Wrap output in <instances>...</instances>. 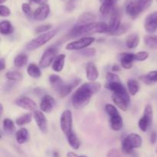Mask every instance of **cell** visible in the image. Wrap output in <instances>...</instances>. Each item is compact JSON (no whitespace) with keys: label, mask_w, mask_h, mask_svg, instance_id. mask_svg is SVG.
<instances>
[{"label":"cell","mask_w":157,"mask_h":157,"mask_svg":"<svg viewBox=\"0 0 157 157\" xmlns=\"http://www.w3.org/2000/svg\"><path fill=\"white\" fill-rule=\"evenodd\" d=\"M72 125H73V116H72V112L70 110L67 109L64 110L61 113L60 117V126L62 130L63 133L67 137L70 135L73 130H72Z\"/></svg>","instance_id":"cell-6"},{"label":"cell","mask_w":157,"mask_h":157,"mask_svg":"<svg viewBox=\"0 0 157 157\" xmlns=\"http://www.w3.org/2000/svg\"><path fill=\"white\" fill-rule=\"evenodd\" d=\"M112 100L115 103V105H117V106L122 109L123 111H127L130 103V98L128 92L125 94L113 93Z\"/></svg>","instance_id":"cell-11"},{"label":"cell","mask_w":157,"mask_h":157,"mask_svg":"<svg viewBox=\"0 0 157 157\" xmlns=\"http://www.w3.org/2000/svg\"><path fill=\"white\" fill-rule=\"evenodd\" d=\"M95 38L92 36H84L82 38H80L79 39L76 41L71 42L68 43L66 46V49L67 50H73V51H78L82 50V49H86L88 46H90L92 43L94 42Z\"/></svg>","instance_id":"cell-7"},{"label":"cell","mask_w":157,"mask_h":157,"mask_svg":"<svg viewBox=\"0 0 157 157\" xmlns=\"http://www.w3.org/2000/svg\"><path fill=\"white\" fill-rule=\"evenodd\" d=\"M127 87H128V91L130 95H135L140 89V86L138 82L134 78H130L127 81Z\"/></svg>","instance_id":"cell-30"},{"label":"cell","mask_w":157,"mask_h":157,"mask_svg":"<svg viewBox=\"0 0 157 157\" xmlns=\"http://www.w3.org/2000/svg\"><path fill=\"white\" fill-rule=\"evenodd\" d=\"M150 143H151L152 144H154V143H156V142L157 140V133H156V132L153 131V132H151V134H150Z\"/></svg>","instance_id":"cell-47"},{"label":"cell","mask_w":157,"mask_h":157,"mask_svg":"<svg viewBox=\"0 0 157 157\" xmlns=\"http://www.w3.org/2000/svg\"><path fill=\"white\" fill-rule=\"evenodd\" d=\"M3 110H4V109H3V106L2 104H1V115H3Z\"/></svg>","instance_id":"cell-53"},{"label":"cell","mask_w":157,"mask_h":157,"mask_svg":"<svg viewBox=\"0 0 157 157\" xmlns=\"http://www.w3.org/2000/svg\"><path fill=\"white\" fill-rule=\"evenodd\" d=\"M3 129L8 134H12L15 130V126L14 122L9 118L4 119L2 123Z\"/></svg>","instance_id":"cell-32"},{"label":"cell","mask_w":157,"mask_h":157,"mask_svg":"<svg viewBox=\"0 0 157 157\" xmlns=\"http://www.w3.org/2000/svg\"><path fill=\"white\" fill-rule=\"evenodd\" d=\"M107 157H122V155L120 153L119 151L115 149H112L107 152Z\"/></svg>","instance_id":"cell-46"},{"label":"cell","mask_w":157,"mask_h":157,"mask_svg":"<svg viewBox=\"0 0 157 157\" xmlns=\"http://www.w3.org/2000/svg\"><path fill=\"white\" fill-rule=\"evenodd\" d=\"M144 28L146 32L152 34L157 29V11L149 14L144 21Z\"/></svg>","instance_id":"cell-12"},{"label":"cell","mask_w":157,"mask_h":157,"mask_svg":"<svg viewBox=\"0 0 157 157\" xmlns=\"http://www.w3.org/2000/svg\"><path fill=\"white\" fill-rule=\"evenodd\" d=\"M67 157H87L86 155H78L73 152H68L67 153Z\"/></svg>","instance_id":"cell-49"},{"label":"cell","mask_w":157,"mask_h":157,"mask_svg":"<svg viewBox=\"0 0 157 157\" xmlns=\"http://www.w3.org/2000/svg\"><path fill=\"white\" fill-rule=\"evenodd\" d=\"M81 82V79H75L74 81H72L70 83H63L58 89H55L57 92H58V95L61 97H65L67 95H68L71 92L72 89L78 85Z\"/></svg>","instance_id":"cell-14"},{"label":"cell","mask_w":157,"mask_h":157,"mask_svg":"<svg viewBox=\"0 0 157 157\" xmlns=\"http://www.w3.org/2000/svg\"><path fill=\"white\" fill-rule=\"evenodd\" d=\"M27 72L29 76L34 78H39L41 75V72L39 66H37L35 63H31L29 65L27 68Z\"/></svg>","instance_id":"cell-27"},{"label":"cell","mask_w":157,"mask_h":157,"mask_svg":"<svg viewBox=\"0 0 157 157\" xmlns=\"http://www.w3.org/2000/svg\"><path fill=\"white\" fill-rule=\"evenodd\" d=\"M31 1L35 3H37V4H39L40 6H41V5L46 4L48 0H31Z\"/></svg>","instance_id":"cell-52"},{"label":"cell","mask_w":157,"mask_h":157,"mask_svg":"<svg viewBox=\"0 0 157 157\" xmlns=\"http://www.w3.org/2000/svg\"><path fill=\"white\" fill-rule=\"evenodd\" d=\"M135 61H145L149 58V53L146 51H140L134 54Z\"/></svg>","instance_id":"cell-38"},{"label":"cell","mask_w":157,"mask_h":157,"mask_svg":"<svg viewBox=\"0 0 157 157\" xmlns=\"http://www.w3.org/2000/svg\"><path fill=\"white\" fill-rule=\"evenodd\" d=\"M86 75L87 78L90 82H95L97 78L99 77V72L97 69V66L92 62L87 63V68H86Z\"/></svg>","instance_id":"cell-19"},{"label":"cell","mask_w":157,"mask_h":157,"mask_svg":"<svg viewBox=\"0 0 157 157\" xmlns=\"http://www.w3.org/2000/svg\"><path fill=\"white\" fill-rule=\"evenodd\" d=\"M102 4L110 5V6H115L117 2V0H100Z\"/></svg>","instance_id":"cell-48"},{"label":"cell","mask_w":157,"mask_h":157,"mask_svg":"<svg viewBox=\"0 0 157 157\" xmlns=\"http://www.w3.org/2000/svg\"><path fill=\"white\" fill-rule=\"evenodd\" d=\"M101 85L99 83L90 82L81 85L72 95V106L75 109H81L90 102L92 95L99 92Z\"/></svg>","instance_id":"cell-1"},{"label":"cell","mask_w":157,"mask_h":157,"mask_svg":"<svg viewBox=\"0 0 157 157\" xmlns=\"http://www.w3.org/2000/svg\"><path fill=\"white\" fill-rule=\"evenodd\" d=\"M106 78L108 83H113V82H121V78L118 75L113 72H108L106 75Z\"/></svg>","instance_id":"cell-44"},{"label":"cell","mask_w":157,"mask_h":157,"mask_svg":"<svg viewBox=\"0 0 157 157\" xmlns=\"http://www.w3.org/2000/svg\"><path fill=\"white\" fill-rule=\"evenodd\" d=\"M95 18H96V16L94 15V14L91 13V12H84L78 17L77 25H83L92 22L94 21Z\"/></svg>","instance_id":"cell-26"},{"label":"cell","mask_w":157,"mask_h":157,"mask_svg":"<svg viewBox=\"0 0 157 157\" xmlns=\"http://www.w3.org/2000/svg\"><path fill=\"white\" fill-rule=\"evenodd\" d=\"M28 62V56L25 53H20L14 58V65L18 68L23 67Z\"/></svg>","instance_id":"cell-31"},{"label":"cell","mask_w":157,"mask_h":157,"mask_svg":"<svg viewBox=\"0 0 157 157\" xmlns=\"http://www.w3.org/2000/svg\"><path fill=\"white\" fill-rule=\"evenodd\" d=\"M110 127L114 131H120L124 126V120L120 113L110 116Z\"/></svg>","instance_id":"cell-21"},{"label":"cell","mask_w":157,"mask_h":157,"mask_svg":"<svg viewBox=\"0 0 157 157\" xmlns=\"http://www.w3.org/2000/svg\"><path fill=\"white\" fill-rule=\"evenodd\" d=\"M130 28V25L128 24V23H124V24H121V27L119 28V29H118L116 32H114L113 35H122V34L126 33V32L129 30Z\"/></svg>","instance_id":"cell-43"},{"label":"cell","mask_w":157,"mask_h":157,"mask_svg":"<svg viewBox=\"0 0 157 157\" xmlns=\"http://www.w3.org/2000/svg\"><path fill=\"white\" fill-rule=\"evenodd\" d=\"M105 87L109 90L112 91L113 93L125 94L127 93V91L121 82H113V83H107L105 85Z\"/></svg>","instance_id":"cell-20"},{"label":"cell","mask_w":157,"mask_h":157,"mask_svg":"<svg viewBox=\"0 0 157 157\" xmlns=\"http://www.w3.org/2000/svg\"><path fill=\"white\" fill-rule=\"evenodd\" d=\"M153 2V0H133L126 6V12L132 18H136L148 9Z\"/></svg>","instance_id":"cell-3"},{"label":"cell","mask_w":157,"mask_h":157,"mask_svg":"<svg viewBox=\"0 0 157 157\" xmlns=\"http://www.w3.org/2000/svg\"><path fill=\"white\" fill-rule=\"evenodd\" d=\"M105 32H108V25L107 23L104 22H92L87 24L77 25L75 27L71 29L68 32V36L75 38L80 35Z\"/></svg>","instance_id":"cell-2"},{"label":"cell","mask_w":157,"mask_h":157,"mask_svg":"<svg viewBox=\"0 0 157 157\" xmlns=\"http://www.w3.org/2000/svg\"><path fill=\"white\" fill-rule=\"evenodd\" d=\"M6 68V61H5L4 58H2L0 60V70L3 71Z\"/></svg>","instance_id":"cell-51"},{"label":"cell","mask_w":157,"mask_h":157,"mask_svg":"<svg viewBox=\"0 0 157 157\" xmlns=\"http://www.w3.org/2000/svg\"><path fill=\"white\" fill-rule=\"evenodd\" d=\"M6 77L7 79L9 81L12 82H18L21 81L23 78L22 73L19 71L12 70V71H8L6 73Z\"/></svg>","instance_id":"cell-29"},{"label":"cell","mask_w":157,"mask_h":157,"mask_svg":"<svg viewBox=\"0 0 157 157\" xmlns=\"http://www.w3.org/2000/svg\"><path fill=\"white\" fill-rule=\"evenodd\" d=\"M115 6H110V5L102 4L100 7V12L104 15H107L109 14H111L113 11L114 10Z\"/></svg>","instance_id":"cell-37"},{"label":"cell","mask_w":157,"mask_h":157,"mask_svg":"<svg viewBox=\"0 0 157 157\" xmlns=\"http://www.w3.org/2000/svg\"><path fill=\"white\" fill-rule=\"evenodd\" d=\"M66 55L64 54H60L57 55L55 61L52 63V69L55 72H59L63 70L64 67V62H65Z\"/></svg>","instance_id":"cell-22"},{"label":"cell","mask_w":157,"mask_h":157,"mask_svg":"<svg viewBox=\"0 0 157 157\" xmlns=\"http://www.w3.org/2000/svg\"><path fill=\"white\" fill-rule=\"evenodd\" d=\"M52 26L51 24L41 25V26H38L35 29V32L36 33H44V32H47L48 31L52 30Z\"/></svg>","instance_id":"cell-41"},{"label":"cell","mask_w":157,"mask_h":157,"mask_svg":"<svg viewBox=\"0 0 157 157\" xmlns=\"http://www.w3.org/2000/svg\"><path fill=\"white\" fill-rule=\"evenodd\" d=\"M50 6L47 4L41 5L39 7L37 8L36 10L33 12L34 19L37 21H43L46 19L50 14Z\"/></svg>","instance_id":"cell-18"},{"label":"cell","mask_w":157,"mask_h":157,"mask_svg":"<svg viewBox=\"0 0 157 157\" xmlns=\"http://www.w3.org/2000/svg\"><path fill=\"white\" fill-rule=\"evenodd\" d=\"M55 106V100L52 95H45L42 97L40 103V109L42 112L49 113L53 110Z\"/></svg>","instance_id":"cell-16"},{"label":"cell","mask_w":157,"mask_h":157,"mask_svg":"<svg viewBox=\"0 0 157 157\" xmlns=\"http://www.w3.org/2000/svg\"><path fill=\"white\" fill-rule=\"evenodd\" d=\"M49 82H50V84L52 85V86L53 87V89H56L62 84L64 82H63L62 78L58 75H55V74H52L49 77Z\"/></svg>","instance_id":"cell-35"},{"label":"cell","mask_w":157,"mask_h":157,"mask_svg":"<svg viewBox=\"0 0 157 157\" xmlns=\"http://www.w3.org/2000/svg\"><path fill=\"white\" fill-rule=\"evenodd\" d=\"M11 14V10L7 6L1 5L0 6V15L1 17H8Z\"/></svg>","instance_id":"cell-45"},{"label":"cell","mask_w":157,"mask_h":157,"mask_svg":"<svg viewBox=\"0 0 157 157\" xmlns=\"http://www.w3.org/2000/svg\"><path fill=\"white\" fill-rule=\"evenodd\" d=\"M15 103L16 106L26 110L35 111V109H37V104L35 102L27 96H21L18 98L15 101Z\"/></svg>","instance_id":"cell-13"},{"label":"cell","mask_w":157,"mask_h":157,"mask_svg":"<svg viewBox=\"0 0 157 157\" xmlns=\"http://www.w3.org/2000/svg\"><path fill=\"white\" fill-rule=\"evenodd\" d=\"M15 138H16V141L18 144H24L29 140V131L25 128H21V129H18L15 134Z\"/></svg>","instance_id":"cell-24"},{"label":"cell","mask_w":157,"mask_h":157,"mask_svg":"<svg viewBox=\"0 0 157 157\" xmlns=\"http://www.w3.org/2000/svg\"><path fill=\"white\" fill-rule=\"evenodd\" d=\"M121 66L125 69H130L133 67V62L135 61V56L133 53L130 52H123L118 55Z\"/></svg>","instance_id":"cell-17"},{"label":"cell","mask_w":157,"mask_h":157,"mask_svg":"<svg viewBox=\"0 0 157 157\" xmlns=\"http://www.w3.org/2000/svg\"><path fill=\"white\" fill-rule=\"evenodd\" d=\"M140 43V38L137 34H130L126 38L125 44L129 49H135Z\"/></svg>","instance_id":"cell-25"},{"label":"cell","mask_w":157,"mask_h":157,"mask_svg":"<svg viewBox=\"0 0 157 157\" xmlns=\"http://www.w3.org/2000/svg\"><path fill=\"white\" fill-rule=\"evenodd\" d=\"M156 152H157V149H156Z\"/></svg>","instance_id":"cell-55"},{"label":"cell","mask_w":157,"mask_h":157,"mask_svg":"<svg viewBox=\"0 0 157 157\" xmlns=\"http://www.w3.org/2000/svg\"><path fill=\"white\" fill-rule=\"evenodd\" d=\"M58 32V29H52V30L48 31V32H44V33H41V35H39L38 36L35 37V38L31 40V41L26 45V49H27L28 51H33L38 49V48L41 47V46H44V44H46V43L48 42L49 41H51V40L56 35Z\"/></svg>","instance_id":"cell-4"},{"label":"cell","mask_w":157,"mask_h":157,"mask_svg":"<svg viewBox=\"0 0 157 157\" xmlns=\"http://www.w3.org/2000/svg\"><path fill=\"white\" fill-rule=\"evenodd\" d=\"M32 115L31 113H25L24 115H21V116L18 117L15 120V123L17 126H22L25 125H27L32 122Z\"/></svg>","instance_id":"cell-34"},{"label":"cell","mask_w":157,"mask_h":157,"mask_svg":"<svg viewBox=\"0 0 157 157\" xmlns=\"http://www.w3.org/2000/svg\"><path fill=\"white\" fill-rule=\"evenodd\" d=\"M111 69H112V71L114 72H120V71H121V66H118L117 64H113V66H112Z\"/></svg>","instance_id":"cell-50"},{"label":"cell","mask_w":157,"mask_h":157,"mask_svg":"<svg viewBox=\"0 0 157 157\" xmlns=\"http://www.w3.org/2000/svg\"><path fill=\"white\" fill-rule=\"evenodd\" d=\"M21 10L24 12L25 15L28 16L29 18L33 17V12H32V8L29 3H22L21 5Z\"/></svg>","instance_id":"cell-39"},{"label":"cell","mask_w":157,"mask_h":157,"mask_svg":"<svg viewBox=\"0 0 157 157\" xmlns=\"http://www.w3.org/2000/svg\"><path fill=\"white\" fill-rule=\"evenodd\" d=\"M121 26V15L118 9L115 8L110 15V22L108 24V33L113 35L114 32L119 29Z\"/></svg>","instance_id":"cell-10"},{"label":"cell","mask_w":157,"mask_h":157,"mask_svg":"<svg viewBox=\"0 0 157 157\" xmlns=\"http://www.w3.org/2000/svg\"><path fill=\"white\" fill-rule=\"evenodd\" d=\"M34 119L36 123L37 126L39 128L40 131L42 133H47L48 132V123L47 119H46L45 115L42 112V111H38L35 110L34 112Z\"/></svg>","instance_id":"cell-15"},{"label":"cell","mask_w":157,"mask_h":157,"mask_svg":"<svg viewBox=\"0 0 157 157\" xmlns=\"http://www.w3.org/2000/svg\"><path fill=\"white\" fill-rule=\"evenodd\" d=\"M5 2H6V0H0V4L2 5Z\"/></svg>","instance_id":"cell-54"},{"label":"cell","mask_w":157,"mask_h":157,"mask_svg":"<svg viewBox=\"0 0 157 157\" xmlns=\"http://www.w3.org/2000/svg\"><path fill=\"white\" fill-rule=\"evenodd\" d=\"M105 111L107 113V115L109 116H112L113 115H116V114L119 113L118 110L117 109V108L115 107L113 105L111 104H107L105 106Z\"/></svg>","instance_id":"cell-42"},{"label":"cell","mask_w":157,"mask_h":157,"mask_svg":"<svg viewBox=\"0 0 157 157\" xmlns=\"http://www.w3.org/2000/svg\"><path fill=\"white\" fill-rule=\"evenodd\" d=\"M143 140L140 135L136 133H130L125 137L122 141V150L125 153L130 154L133 149L140 148L142 146Z\"/></svg>","instance_id":"cell-5"},{"label":"cell","mask_w":157,"mask_h":157,"mask_svg":"<svg viewBox=\"0 0 157 157\" xmlns=\"http://www.w3.org/2000/svg\"><path fill=\"white\" fill-rule=\"evenodd\" d=\"M67 142H68L69 145L71 146V147L73 148L74 149H78L80 147V140L78 138L76 134L74 132H72L70 135H67Z\"/></svg>","instance_id":"cell-33"},{"label":"cell","mask_w":157,"mask_h":157,"mask_svg":"<svg viewBox=\"0 0 157 157\" xmlns=\"http://www.w3.org/2000/svg\"><path fill=\"white\" fill-rule=\"evenodd\" d=\"M141 80L144 82L145 84L150 85L153 83L157 82V70L150 71L147 75H144L140 77Z\"/></svg>","instance_id":"cell-28"},{"label":"cell","mask_w":157,"mask_h":157,"mask_svg":"<svg viewBox=\"0 0 157 157\" xmlns=\"http://www.w3.org/2000/svg\"><path fill=\"white\" fill-rule=\"evenodd\" d=\"M156 1H157V0H156Z\"/></svg>","instance_id":"cell-56"},{"label":"cell","mask_w":157,"mask_h":157,"mask_svg":"<svg viewBox=\"0 0 157 157\" xmlns=\"http://www.w3.org/2000/svg\"><path fill=\"white\" fill-rule=\"evenodd\" d=\"M57 53H58V49L56 48L50 47L46 49L40 59L39 66L42 68L48 67L54 62L55 58L57 57Z\"/></svg>","instance_id":"cell-9"},{"label":"cell","mask_w":157,"mask_h":157,"mask_svg":"<svg viewBox=\"0 0 157 157\" xmlns=\"http://www.w3.org/2000/svg\"><path fill=\"white\" fill-rule=\"evenodd\" d=\"M153 108H152L151 105L147 104L145 106V109H144V115L140 119L139 122H138V126H139V128L140 129L141 131L147 132L149 127L151 126L152 122H153Z\"/></svg>","instance_id":"cell-8"},{"label":"cell","mask_w":157,"mask_h":157,"mask_svg":"<svg viewBox=\"0 0 157 157\" xmlns=\"http://www.w3.org/2000/svg\"><path fill=\"white\" fill-rule=\"evenodd\" d=\"M14 27L9 20H3L0 22V33L2 35H8L13 33Z\"/></svg>","instance_id":"cell-23"},{"label":"cell","mask_w":157,"mask_h":157,"mask_svg":"<svg viewBox=\"0 0 157 157\" xmlns=\"http://www.w3.org/2000/svg\"><path fill=\"white\" fill-rule=\"evenodd\" d=\"M80 54L86 57L94 56L96 54V49L94 48H86V49H82L80 52Z\"/></svg>","instance_id":"cell-40"},{"label":"cell","mask_w":157,"mask_h":157,"mask_svg":"<svg viewBox=\"0 0 157 157\" xmlns=\"http://www.w3.org/2000/svg\"><path fill=\"white\" fill-rule=\"evenodd\" d=\"M144 42L146 45L150 48H157V35H147L144 37Z\"/></svg>","instance_id":"cell-36"}]
</instances>
